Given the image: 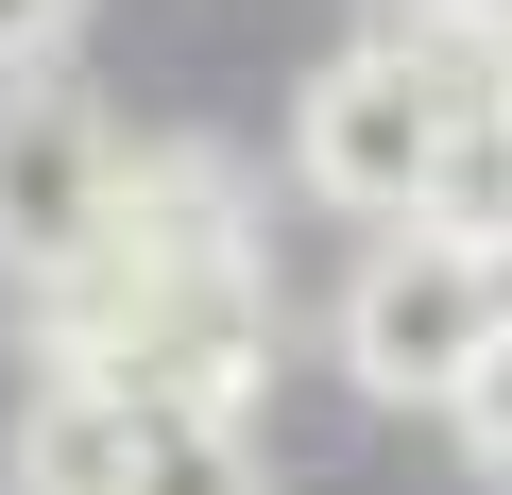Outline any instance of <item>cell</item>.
<instances>
[{"instance_id":"6da1fadb","label":"cell","mask_w":512,"mask_h":495,"mask_svg":"<svg viewBox=\"0 0 512 495\" xmlns=\"http://www.w3.org/2000/svg\"><path fill=\"white\" fill-rule=\"evenodd\" d=\"M495 325H512V308H495V257H478L461 222H427V205L376 222V257L342 274V376H359L376 410H444V393L495 359Z\"/></svg>"},{"instance_id":"ba28073f","label":"cell","mask_w":512,"mask_h":495,"mask_svg":"<svg viewBox=\"0 0 512 495\" xmlns=\"http://www.w3.org/2000/svg\"><path fill=\"white\" fill-rule=\"evenodd\" d=\"M427 222H461V239H512V86H495V103H444Z\"/></svg>"},{"instance_id":"8fae6325","label":"cell","mask_w":512,"mask_h":495,"mask_svg":"<svg viewBox=\"0 0 512 495\" xmlns=\"http://www.w3.org/2000/svg\"><path fill=\"white\" fill-rule=\"evenodd\" d=\"M478 257H495V308H512V239H478Z\"/></svg>"},{"instance_id":"7a4b0ae2","label":"cell","mask_w":512,"mask_h":495,"mask_svg":"<svg viewBox=\"0 0 512 495\" xmlns=\"http://www.w3.org/2000/svg\"><path fill=\"white\" fill-rule=\"evenodd\" d=\"M427 154H444V86H427L393 35H359V52L308 69V103H291V171H308V205L410 222V205H427Z\"/></svg>"},{"instance_id":"9c48e42d","label":"cell","mask_w":512,"mask_h":495,"mask_svg":"<svg viewBox=\"0 0 512 495\" xmlns=\"http://www.w3.org/2000/svg\"><path fill=\"white\" fill-rule=\"evenodd\" d=\"M444 427H461V461H478V478L512 495V325H495V359H478V376L444 393Z\"/></svg>"},{"instance_id":"3957f363","label":"cell","mask_w":512,"mask_h":495,"mask_svg":"<svg viewBox=\"0 0 512 495\" xmlns=\"http://www.w3.org/2000/svg\"><path fill=\"white\" fill-rule=\"evenodd\" d=\"M103 222H120V137L69 86H18L0 103V274L52 291L69 257H103Z\"/></svg>"},{"instance_id":"5b68a950","label":"cell","mask_w":512,"mask_h":495,"mask_svg":"<svg viewBox=\"0 0 512 495\" xmlns=\"http://www.w3.org/2000/svg\"><path fill=\"white\" fill-rule=\"evenodd\" d=\"M120 257H137V274L256 257V222H239V171H222L205 137H154V154H120Z\"/></svg>"},{"instance_id":"277c9868","label":"cell","mask_w":512,"mask_h":495,"mask_svg":"<svg viewBox=\"0 0 512 495\" xmlns=\"http://www.w3.org/2000/svg\"><path fill=\"white\" fill-rule=\"evenodd\" d=\"M137 376H103V359H52V393L18 410V495H137Z\"/></svg>"},{"instance_id":"8992f818","label":"cell","mask_w":512,"mask_h":495,"mask_svg":"<svg viewBox=\"0 0 512 495\" xmlns=\"http://www.w3.org/2000/svg\"><path fill=\"white\" fill-rule=\"evenodd\" d=\"M137 495H274L239 393H154V410H137Z\"/></svg>"},{"instance_id":"30bf717a","label":"cell","mask_w":512,"mask_h":495,"mask_svg":"<svg viewBox=\"0 0 512 495\" xmlns=\"http://www.w3.org/2000/svg\"><path fill=\"white\" fill-rule=\"evenodd\" d=\"M69 35H86V0H0V69H52Z\"/></svg>"},{"instance_id":"52a82bcc","label":"cell","mask_w":512,"mask_h":495,"mask_svg":"<svg viewBox=\"0 0 512 495\" xmlns=\"http://www.w3.org/2000/svg\"><path fill=\"white\" fill-rule=\"evenodd\" d=\"M359 35H393L444 103H495V86H512V0H376Z\"/></svg>"}]
</instances>
